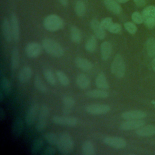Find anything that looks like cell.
<instances>
[{
  "mask_svg": "<svg viewBox=\"0 0 155 155\" xmlns=\"http://www.w3.org/2000/svg\"><path fill=\"white\" fill-rule=\"evenodd\" d=\"M56 146L58 151L61 154H70L74 149V142L72 137L68 133H62L59 136Z\"/></svg>",
  "mask_w": 155,
  "mask_h": 155,
  "instance_id": "1",
  "label": "cell"
},
{
  "mask_svg": "<svg viewBox=\"0 0 155 155\" xmlns=\"http://www.w3.org/2000/svg\"><path fill=\"white\" fill-rule=\"evenodd\" d=\"M42 45L44 50L50 56L55 58H59L64 55V50L63 47L56 41L45 38L42 41Z\"/></svg>",
  "mask_w": 155,
  "mask_h": 155,
  "instance_id": "2",
  "label": "cell"
},
{
  "mask_svg": "<svg viewBox=\"0 0 155 155\" xmlns=\"http://www.w3.org/2000/svg\"><path fill=\"white\" fill-rule=\"evenodd\" d=\"M111 72L117 78H122L125 74V64L121 54H117L111 64Z\"/></svg>",
  "mask_w": 155,
  "mask_h": 155,
  "instance_id": "3",
  "label": "cell"
},
{
  "mask_svg": "<svg viewBox=\"0 0 155 155\" xmlns=\"http://www.w3.org/2000/svg\"><path fill=\"white\" fill-rule=\"evenodd\" d=\"M43 25L46 30L50 31H56L64 27V21L59 16L50 15L44 19Z\"/></svg>",
  "mask_w": 155,
  "mask_h": 155,
  "instance_id": "4",
  "label": "cell"
},
{
  "mask_svg": "<svg viewBox=\"0 0 155 155\" xmlns=\"http://www.w3.org/2000/svg\"><path fill=\"white\" fill-rule=\"evenodd\" d=\"M49 113V108L47 105H43L39 108L38 118L35 125V129L38 132L41 133L45 130L47 127V118L48 117Z\"/></svg>",
  "mask_w": 155,
  "mask_h": 155,
  "instance_id": "5",
  "label": "cell"
},
{
  "mask_svg": "<svg viewBox=\"0 0 155 155\" xmlns=\"http://www.w3.org/2000/svg\"><path fill=\"white\" fill-rule=\"evenodd\" d=\"M111 108L110 105L102 104H93L86 106L87 113L92 115H101L108 113Z\"/></svg>",
  "mask_w": 155,
  "mask_h": 155,
  "instance_id": "6",
  "label": "cell"
},
{
  "mask_svg": "<svg viewBox=\"0 0 155 155\" xmlns=\"http://www.w3.org/2000/svg\"><path fill=\"white\" fill-rule=\"evenodd\" d=\"M143 21L147 27L152 28L155 27V7L148 6L142 12Z\"/></svg>",
  "mask_w": 155,
  "mask_h": 155,
  "instance_id": "7",
  "label": "cell"
},
{
  "mask_svg": "<svg viewBox=\"0 0 155 155\" xmlns=\"http://www.w3.org/2000/svg\"><path fill=\"white\" fill-rule=\"evenodd\" d=\"M51 122L56 125L65 127H74L78 124V119L71 116H54L51 118Z\"/></svg>",
  "mask_w": 155,
  "mask_h": 155,
  "instance_id": "8",
  "label": "cell"
},
{
  "mask_svg": "<svg viewBox=\"0 0 155 155\" xmlns=\"http://www.w3.org/2000/svg\"><path fill=\"white\" fill-rule=\"evenodd\" d=\"M103 142L105 145L116 149H122L127 145L126 140L117 136H107L104 138Z\"/></svg>",
  "mask_w": 155,
  "mask_h": 155,
  "instance_id": "9",
  "label": "cell"
},
{
  "mask_svg": "<svg viewBox=\"0 0 155 155\" xmlns=\"http://www.w3.org/2000/svg\"><path fill=\"white\" fill-rule=\"evenodd\" d=\"M39 105L36 103H33L28 108L26 114H25V123L28 126H31L34 124L36 119L39 114Z\"/></svg>",
  "mask_w": 155,
  "mask_h": 155,
  "instance_id": "10",
  "label": "cell"
},
{
  "mask_svg": "<svg viewBox=\"0 0 155 155\" xmlns=\"http://www.w3.org/2000/svg\"><path fill=\"white\" fill-rule=\"evenodd\" d=\"M42 47L38 42H29L25 47V54L30 58H37L40 55Z\"/></svg>",
  "mask_w": 155,
  "mask_h": 155,
  "instance_id": "11",
  "label": "cell"
},
{
  "mask_svg": "<svg viewBox=\"0 0 155 155\" xmlns=\"http://www.w3.org/2000/svg\"><path fill=\"white\" fill-rule=\"evenodd\" d=\"M145 125V121L142 119H134V120H126L123 122L120 128L122 130H137Z\"/></svg>",
  "mask_w": 155,
  "mask_h": 155,
  "instance_id": "12",
  "label": "cell"
},
{
  "mask_svg": "<svg viewBox=\"0 0 155 155\" xmlns=\"http://www.w3.org/2000/svg\"><path fill=\"white\" fill-rule=\"evenodd\" d=\"M90 26L96 37L99 39H104L105 37V31L101 22L97 19H93L90 22Z\"/></svg>",
  "mask_w": 155,
  "mask_h": 155,
  "instance_id": "13",
  "label": "cell"
},
{
  "mask_svg": "<svg viewBox=\"0 0 155 155\" xmlns=\"http://www.w3.org/2000/svg\"><path fill=\"white\" fill-rule=\"evenodd\" d=\"M147 116V113L142 110H130L122 113L121 117L125 120L142 119Z\"/></svg>",
  "mask_w": 155,
  "mask_h": 155,
  "instance_id": "14",
  "label": "cell"
},
{
  "mask_svg": "<svg viewBox=\"0 0 155 155\" xmlns=\"http://www.w3.org/2000/svg\"><path fill=\"white\" fill-rule=\"evenodd\" d=\"M24 129V122L21 117H16L12 124V133L13 136L16 137L18 138L19 137L22 132Z\"/></svg>",
  "mask_w": 155,
  "mask_h": 155,
  "instance_id": "15",
  "label": "cell"
},
{
  "mask_svg": "<svg viewBox=\"0 0 155 155\" xmlns=\"http://www.w3.org/2000/svg\"><path fill=\"white\" fill-rule=\"evenodd\" d=\"M62 113L65 115H68L71 113L75 105V100L70 96H65L62 98Z\"/></svg>",
  "mask_w": 155,
  "mask_h": 155,
  "instance_id": "16",
  "label": "cell"
},
{
  "mask_svg": "<svg viewBox=\"0 0 155 155\" xmlns=\"http://www.w3.org/2000/svg\"><path fill=\"white\" fill-rule=\"evenodd\" d=\"M1 27H2V35L4 39L8 42H11L13 38V35H12L10 22L8 20V19L4 18L3 19L2 22Z\"/></svg>",
  "mask_w": 155,
  "mask_h": 155,
  "instance_id": "17",
  "label": "cell"
},
{
  "mask_svg": "<svg viewBox=\"0 0 155 155\" xmlns=\"http://www.w3.org/2000/svg\"><path fill=\"white\" fill-rule=\"evenodd\" d=\"M10 25L12 31L13 38L15 41H17L19 38L20 28L18 19L15 13H12L10 16Z\"/></svg>",
  "mask_w": 155,
  "mask_h": 155,
  "instance_id": "18",
  "label": "cell"
},
{
  "mask_svg": "<svg viewBox=\"0 0 155 155\" xmlns=\"http://www.w3.org/2000/svg\"><path fill=\"white\" fill-rule=\"evenodd\" d=\"M33 74V70L29 66H25L22 67L18 74V81L21 83H26L31 78Z\"/></svg>",
  "mask_w": 155,
  "mask_h": 155,
  "instance_id": "19",
  "label": "cell"
},
{
  "mask_svg": "<svg viewBox=\"0 0 155 155\" xmlns=\"http://www.w3.org/2000/svg\"><path fill=\"white\" fill-rule=\"evenodd\" d=\"M136 133L141 137H151L155 135V125H147L136 130Z\"/></svg>",
  "mask_w": 155,
  "mask_h": 155,
  "instance_id": "20",
  "label": "cell"
},
{
  "mask_svg": "<svg viewBox=\"0 0 155 155\" xmlns=\"http://www.w3.org/2000/svg\"><path fill=\"white\" fill-rule=\"evenodd\" d=\"M101 51V59L104 61L108 60L112 52V45L110 42L104 41L103 42L100 46Z\"/></svg>",
  "mask_w": 155,
  "mask_h": 155,
  "instance_id": "21",
  "label": "cell"
},
{
  "mask_svg": "<svg viewBox=\"0 0 155 155\" xmlns=\"http://www.w3.org/2000/svg\"><path fill=\"white\" fill-rule=\"evenodd\" d=\"M75 64L76 67L84 71H88L93 68V64L88 59L81 58L78 57L75 59Z\"/></svg>",
  "mask_w": 155,
  "mask_h": 155,
  "instance_id": "22",
  "label": "cell"
},
{
  "mask_svg": "<svg viewBox=\"0 0 155 155\" xmlns=\"http://www.w3.org/2000/svg\"><path fill=\"white\" fill-rule=\"evenodd\" d=\"M85 95L90 98L105 99L109 96V93L103 89H94L87 91Z\"/></svg>",
  "mask_w": 155,
  "mask_h": 155,
  "instance_id": "23",
  "label": "cell"
},
{
  "mask_svg": "<svg viewBox=\"0 0 155 155\" xmlns=\"http://www.w3.org/2000/svg\"><path fill=\"white\" fill-rule=\"evenodd\" d=\"M96 85L98 88L107 90L110 87L107 77L103 72H100L96 78Z\"/></svg>",
  "mask_w": 155,
  "mask_h": 155,
  "instance_id": "24",
  "label": "cell"
},
{
  "mask_svg": "<svg viewBox=\"0 0 155 155\" xmlns=\"http://www.w3.org/2000/svg\"><path fill=\"white\" fill-rule=\"evenodd\" d=\"M77 85L81 89H86L90 85V80L89 78L84 73L79 74L76 79Z\"/></svg>",
  "mask_w": 155,
  "mask_h": 155,
  "instance_id": "25",
  "label": "cell"
},
{
  "mask_svg": "<svg viewBox=\"0 0 155 155\" xmlns=\"http://www.w3.org/2000/svg\"><path fill=\"white\" fill-rule=\"evenodd\" d=\"M107 8L115 14H119L122 12V7L115 0H104Z\"/></svg>",
  "mask_w": 155,
  "mask_h": 155,
  "instance_id": "26",
  "label": "cell"
},
{
  "mask_svg": "<svg viewBox=\"0 0 155 155\" xmlns=\"http://www.w3.org/2000/svg\"><path fill=\"white\" fill-rule=\"evenodd\" d=\"M82 153L84 155H94L96 154L94 146L90 140H87L83 142Z\"/></svg>",
  "mask_w": 155,
  "mask_h": 155,
  "instance_id": "27",
  "label": "cell"
},
{
  "mask_svg": "<svg viewBox=\"0 0 155 155\" xmlns=\"http://www.w3.org/2000/svg\"><path fill=\"white\" fill-rule=\"evenodd\" d=\"M44 146V140L41 137L35 139L31 145V153L32 154H38Z\"/></svg>",
  "mask_w": 155,
  "mask_h": 155,
  "instance_id": "28",
  "label": "cell"
},
{
  "mask_svg": "<svg viewBox=\"0 0 155 155\" xmlns=\"http://www.w3.org/2000/svg\"><path fill=\"white\" fill-rule=\"evenodd\" d=\"M19 64V53L18 49L15 47L12 51L11 54V67L13 70H16Z\"/></svg>",
  "mask_w": 155,
  "mask_h": 155,
  "instance_id": "29",
  "label": "cell"
},
{
  "mask_svg": "<svg viewBox=\"0 0 155 155\" xmlns=\"http://www.w3.org/2000/svg\"><path fill=\"white\" fill-rule=\"evenodd\" d=\"M34 85L38 91L42 93H46L48 90V88L46 85L43 82L40 76L38 74H36L35 76V80H34Z\"/></svg>",
  "mask_w": 155,
  "mask_h": 155,
  "instance_id": "30",
  "label": "cell"
},
{
  "mask_svg": "<svg viewBox=\"0 0 155 155\" xmlns=\"http://www.w3.org/2000/svg\"><path fill=\"white\" fill-rule=\"evenodd\" d=\"M1 91L5 96H8L10 93L11 84L5 77H2L1 79Z\"/></svg>",
  "mask_w": 155,
  "mask_h": 155,
  "instance_id": "31",
  "label": "cell"
},
{
  "mask_svg": "<svg viewBox=\"0 0 155 155\" xmlns=\"http://www.w3.org/2000/svg\"><path fill=\"white\" fill-rule=\"evenodd\" d=\"M70 37L71 41L74 43H79L81 41L82 36L80 30L76 26H73L70 30Z\"/></svg>",
  "mask_w": 155,
  "mask_h": 155,
  "instance_id": "32",
  "label": "cell"
},
{
  "mask_svg": "<svg viewBox=\"0 0 155 155\" xmlns=\"http://www.w3.org/2000/svg\"><path fill=\"white\" fill-rule=\"evenodd\" d=\"M146 50L149 56H155V39L154 38H150L147 39L146 42Z\"/></svg>",
  "mask_w": 155,
  "mask_h": 155,
  "instance_id": "33",
  "label": "cell"
},
{
  "mask_svg": "<svg viewBox=\"0 0 155 155\" xmlns=\"http://www.w3.org/2000/svg\"><path fill=\"white\" fill-rule=\"evenodd\" d=\"M44 137L46 142L51 145H57L59 137L58 135L53 132H47L44 134Z\"/></svg>",
  "mask_w": 155,
  "mask_h": 155,
  "instance_id": "34",
  "label": "cell"
},
{
  "mask_svg": "<svg viewBox=\"0 0 155 155\" xmlns=\"http://www.w3.org/2000/svg\"><path fill=\"white\" fill-rule=\"evenodd\" d=\"M96 45H97L96 37V36L92 35L88 38V39L85 43V50L88 52H93L96 48Z\"/></svg>",
  "mask_w": 155,
  "mask_h": 155,
  "instance_id": "35",
  "label": "cell"
},
{
  "mask_svg": "<svg viewBox=\"0 0 155 155\" xmlns=\"http://www.w3.org/2000/svg\"><path fill=\"white\" fill-rule=\"evenodd\" d=\"M44 76L47 82L51 85H54L56 84V79L51 70L49 68L44 69L43 71Z\"/></svg>",
  "mask_w": 155,
  "mask_h": 155,
  "instance_id": "36",
  "label": "cell"
},
{
  "mask_svg": "<svg viewBox=\"0 0 155 155\" xmlns=\"http://www.w3.org/2000/svg\"><path fill=\"white\" fill-rule=\"evenodd\" d=\"M56 76L58 78L59 83L64 85L67 86L70 84V79L68 76L62 71L61 70H57L56 71Z\"/></svg>",
  "mask_w": 155,
  "mask_h": 155,
  "instance_id": "37",
  "label": "cell"
},
{
  "mask_svg": "<svg viewBox=\"0 0 155 155\" xmlns=\"http://www.w3.org/2000/svg\"><path fill=\"white\" fill-rule=\"evenodd\" d=\"M74 11L77 16L79 17L83 16L86 12V7L85 4L81 1H77L75 4Z\"/></svg>",
  "mask_w": 155,
  "mask_h": 155,
  "instance_id": "38",
  "label": "cell"
},
{
  "mask_svg": "<svg viewBox=\"0 0 155 155\" xmlns=\"http://www.w3.org/2000/svg\"><path fill=\"white\" fill-rule=\"evenodd\" d=\"M124 27L126 30L130 33V34H135L137 30V28L136 25L131 22H127L124 24Z\"/></svg>",
  "mask_w": 155,
  "mask_h": 155,
  "instance_id": "39",
  "label": "cell"
},
{
  "mask_svg": "<svg viewBox=\"0 0 155 155\" xmlns=\"http://www.w3.org/2000/svg\"><path fill=\"white\" fill-rule=\"evenodd\" d=\"M131 19H132L134 23L137 24H142L143 22V21L142 15L140 13H139L137 12H135L132 13V15H131Z\"/></svg>",
  "mask_w": 155,
  "mask_h": 155,
  "instance_id": "40",
  "label": "cell"
},
{
  "mask_svg": "<svg viewBox=\"0 0 155 155\" xmlns=\"http://www.w3.org/2000/svg\"><path fill=\"white\" fill-rule=\"evenodd\" d=\"M121 29H122V27L119 24L113 23L107 30L111 33L116 34V33H119L121 31Z\"/></svg>",
  "mask_w": 155,
  "mask_h": 155,
  "instance_id": "41",
  "label": "cell"
},
{
  "mask_svg": "<svg viewBox=\"0 0 155 155\" xmlns=\"http://www.w3.org/2000/svg\"><path fill=\"white\" fill-rule=\"evenodd\" d=\"M113 21L112 19L110 17H107L105 18L104 19H103L102 20V21L101 22V24L102 25V26L104 27V28L105 30H108V28L111 25V24H113Z\"/></svg>",
  "mask_w": 155,
  "mask_h": 155,
  "instance_id": "42",
  "label": "cell"
},
{
  "mask_svg": "<svg viewBox=\"0 0 155 155\" xmlns=\"http://www.w3.org/2000/svg\"><path fill=\"white\" fill-rule=\"evenodd\" d=\"M43 155H54L56 154V150L53 145H48L45 148L41 153Z\"/></svg>",
  "mask_w": 155,
  "mask_h": 155,
  "instance_id": "43",
  "label": "cell"
},
{
  "mask_svg": "<svg viewBox=\"0 0 155 155\" xmlns=\"http://www.w3.org/2000/svg\"><path fill=\"white\" fill-rule=\"evenodd\" d=\"M135 4L138 7H143L146 4L145 0H133Z\"/></svg>",
  "mask_w": 155,
  "mask_h": 155,
  "instance_id": "44",
  "label": "cell"
},
{
  "mask_svg": "<svg viewBox=\"0 0 155 155\" xmlns=\"http://www.w3.org/2000/svg\"><path fill=\"white\" fill-rule=\"evenodd\" d=\"M5 111L4 110V109L1 107L0 108V119L1 120H2L4 119H5Z\"/></svg>",
  "mask_w": 155,
  "mask_h": 155,
  "instance_id": "45",
  "label": "cell"
},
{
  "mask_svg": "<svg viewBox=\"0 0 155 155\" xmlns=\"http://www.w3.org/2000/svg\"><path fill=\"white\" fill-rule=\"evenodd\" d=\"M59 2L62 5H67L68 2V0H59Z\"/></svg>",
  "mask_w": 155,
  "mask_h": 155,
  "instance_id": "46",
  "label": "cell"
},
{
  "mask_svg": "<svg viewBox=\"0 0 155 155\" xmlns=\"http://www.w3.org/2000/svg\"><path fill=\"white\" fill-rule=\"evenodd\" d=\"M151 66H152L153 70L155 71V56L154 57V58L151 62Z\"/></svg>",
  "mask_w": 155,
  "mask_h": 155,
  "instance_id": "47",
  "label": "cell"
},
{
  "mask_svg": "<svg viewBox=\"0 0 155 155\" xmlns=\"http://www.w3.org/2000/svg\"><path fill=\"white\" fill-rule=\"evenodd\" d=\"M5 97V95L4 94V93L1 91H0V102H2L4 98Z\"/></svg>",
  "mask_w": 155,
  "mask_h": 155,
  "instance_id": "48",
  "label": "cell"
},
{
  "mask_svg": "<svg viewBox=\"0 0 155 155\" xmlns=\"http://www.w3.org/2000/svg\"><path fill=\"white\" fill-rule=\"evenodd\" d=\"M117 2H121V3H125V2H127V1H128L129 0H116Z\"/></svg>",
  "mask_w": 155,
  "mask_h": 155,
  "instance_id": "49",
  "label": "cell"
},
{
  "mask_svg": "<svg viewBox=\"0 0 155 155\" xmlns=\"http://www.w3.org/2000/svg\"><path fill=\"white\" fill-rule=\"evenodd\" d=\"M153 105H154V107H155V102H154V104H153Z\"/></svg>",
  "mask_w": 155,
  "mask_h": 155,
  "instance_id": "50",
  "label": "cell"
}]
</instances>
